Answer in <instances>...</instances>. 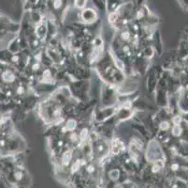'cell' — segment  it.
<instances>
[{
	"mask_svg": "<svg viewBox=\"0 0 188 188\" xmlns=\"http://www.w3.org/2000/svg\"><path fill=\"white\" fill-rule=\"evenodd\" d=\"M2 78L5 82H12L14 80V74L11 73V72L7 70V72H5V73H3Z\"/></svg>",
	"mask_w": 188,
	"mask_h": 188,
	"instance_id": "cell-1",
	"label": "cell"
}]
</instances>
